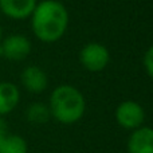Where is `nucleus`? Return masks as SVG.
I'll use <instances>...</instances> for the list:
<instances>
[{
	"instance_id": "nucleus-1",
	"label": "nucleus",
	"mask_w": 153,
	"mask_h": 153,
	"mask_svg": "<svg viewBox=\"0 0 153 153\" xmlns=\"http://www.w3.org/2000/svg\"><path fill=\"white\" fill-rule=\"evenodd\" d=\"M31 31L43 43H55L63 38L69 27L67 8L58 0L38 1L31 16Z\"/></svg>"
},
{
	"instance_id": "nucleus-2",
	"label": "nucleus",
	"mask_w": 153,
	"mask_h": 153,
	"mask_svg": "<svg viewBox=\"0 0 153 153\" xmlns=\"http://www.w3.org/2000/svg\"><path fill=\"white\" fill-rule=\"evenodd\" d=\"M51 117L63 125L81 121L86 111V100L81 90L73 85H59L51 91L48 100Z\"/></svg>"
},
{
	"instance_id": "nucleus-3",
	"label": "nucleus",
	"mask_w": 153,
	"mask_h": 153,
	"mask_svg": "<svg viewBox=\"0 0 153 153\" xmlns=\"http://www.w3.org/2000/svg\"><path fill=\"white\" fill-rule=\"evenodd\" d=\"M79 62L90 73H100L108 67L110 62V53L102 43H86L79 51Z\"/></svg>"
},
{
	"instance_id": "nucleus-4",
	"label": "nucleus",
	"mask_w": 153,
	"mask_h": 153,
	"mask_svg": "<svg viewBox=\"0 0 153 153\" xmlns=\"http://www.w3.org/2000/svg\"><path fill=\"white\" fill-rule=\"evenodd\" d=\"M116 121L122 129L126 130H134L137 128L143 126L145 122V109L143 105L136 101L126 100L122 101L114 111Z\"/></svg>"
},
{
	"instance_id": "nucleus-5",
	"label": "nucleus",
	"mask_w": 153,
	"mask_h": 153,
	"mask_svg": "<svg viewBox=\"0 0 153 153\" xmlns=\"http://www.w3.org/2000/svg\"><path fill=\"white\" fill-rule=\"evenodd\" d=\"M31 50V40L22 34H11L3 38L0 43V56L12 62L24 61L30 55Z\"/></svg>"
},
{
	"instance_id": "nucleus-6",
	"label": "nucleus",
	"mask_w": 153,
	"mask_h": 153,
	"mask_svg": "<svg viewBox=\"0 0 153 153\" xmlns=\"http://www.w3.org/2000/svg\"><path fill=\"white\" fill-rule=\"evenodd\" d=\"M20 83L31 94H40L48 86V76L42 67L30 65L20 73Z\"/></svg>"
},
{
	"instance_id": "nucleus-7",
	"label": "nucleus",
	"mask_w": 153,
	"mask_h": 153,
	"mask_svg": "<svg viewBox=\"0 0 153 153\" xmlns=\"http://www.w3.org/2000/svg\"><path fill=\"white\" fill-rule=\"evenodd\" d=\"M126 149L128 153H153V128L143 125L132 130Z\"/></svg>"
},
{
	"instance_id": "nucleus-8",
	"label": "nucleus",
	"mask_w": 153,
	"mask_h": 153,
	"mask_svg": "<svg viewBox=\"0 0 153 153\" xmlns=\"http://www.w3.org/2000/svg\"><path fill=\"white\" fill-rule=\"evenodd\" d=\"M38 0H0V12L12 20H24L31 16Z\"/></svg>"
},
{
	"instance_id": "nucleus-9",
	"label": "nucleus",
	"mask_w": 153,
	"mask_h": 153,
	"mask_svg": "<svg viewBox=\"0 0 153 153\" xmlns=\"http://www.w3.org/2000/svg\"><path fill=\"white\" fill-rule=\"evenodd\" d=\"M20 102V90L12 82H0V117L12 113Z\"/></svg>"
},
{
	"instance_id": "nucleus-10",
	"label": "nucleus",
	"mask_w": 153,
	"mask_h": 153,
	"mask_svg": "<svg viewBox=\"0 0 153 153\" xmlns=\"http://www.w3.org/2000/svg\"><path fill=\"white\" fill-rule=\"evenodd\" d=\"M51 118L50 108L45 102H32L26 110V120L30 124L43 125Z\"/></svg>"
},
{
	"instance_id": "nucleus-11",
	"label": "nucleus",
	"mask_w": 153,
	"mask_h": 153,
	"mask_svg": "<svg viewBox=\"0 0 153 153\" xmlns=\"http://www.w3.org/2000/svg\"><path fill=\"white\" fill-rule=\"evenodd\" d=\"M0 153H28V145L22 136L8 134L0 145Z\"/></svg>"
},
{
	"instance_id": "nucleus-12",
	"label": "nucleus",
	"mask_w": 153,
	"mask_h": 153,
	"mask_svg": "<svg viewBox=\"0 0 153 153\" xmlns=\"http://www.w3.org/2000/svg\"><path fill=\"white\" fill-rule=\"evenodd\" d=\"M143 65H144V69H145L146 74L153 79V45L144 54Z\"/></svg>"
},
{
	"instance_id": "nucleus-13",
	"label": "nucleus",
	"mask_w": 153,
	"mask_h": 153,
	"mask_svg": "<svg viewBox=\"0 0 153 153\" xmlns=\"http://www.w3.org/2000/svg\"><path fill=\"white\" fill-rule=\"evenodd\" d=\"M10 134L8 133V124L7 121H5L3 117H0V145H1V143L5 140V137Z\"/></svg>"
},
{
	"instance_id": "nucleus-14",
	"label": "nucleus",
	"mask_w": 153,
	"mask_h": 153,
	"mask_svg": "<svg viewBox=\"0 0 153 153\" xmlns=\"http://www.w3.org/2000/svg\"><path fill=\"white\" fill-rule=\"evenodd\" d=\"M3 40V28H1V24H0V43Z\"/></svg>"
}]
</instances>
